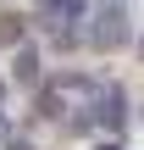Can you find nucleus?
<instances>
[{
  "label": "nucleus",
  "instance_id": "1",
  "mask_svg": "<svg viewBox=\"0 0 144 150\" xmlns=\"http://www.w3.org/2000/svg\"><path fill=\"white\" fill-rule=\"evenodd\" d=\"M83 45L100 56H117L133 45V6L128 0H94V11L83 17Z\"/></svg>",
  "mask_w": 144,
  "mask_h": 150
},
{
  "label": "nucleus",
  "instance_id": "2",
  "mask_svg": "<svg viewBox=\"0 0 144 150\" xmlns=\"http://www.w3.org/2000/svg\"><path fill=\"white\" fill-rule=\"evenodd\" d=\"M94 117H100V128L128 134V89H122V83H105V89L94 95Z\"/></svg>",
  "mask_w": 144,
  "mask_h": 150
},
{
  "label": "nucleus",
  "instance_id": "3",
  "mask_svg": "<svg viewBox=\"0 0 144 150\" xmlns=\"http://www.w3.org/2000/svg\"><path fill=\"white\" fill-rule=\"evenodd\" d=\"M89 11H94V0H33L39 28H44V22H83Z\"/></svg>",
  "mask_w": 144,
  "mask_h": 150
},
{
  "label": "nucleus",
  "instance_id": "4",
  "mask_svg": "<svg viewBox=\"0 0 144 150\" xmlns=\"http://www.w3.org/2000/svg\"><path fill=\"white\" fill-rule=\"evenodd\" d=\"M39 72H44L39 45H17V56H11V78H17V83H39Z\"/></svg>",
  "mask_w": 144,
  "mask_h": 150
},
{
  "label": "nucleus",
  "instance_id": "5",
  "mask_svg": "<svg viewBox=\"0 0 144 150\" xmlns=\"http://www.w3.org/2000/svg\"><path fill=\"white\" fill-rule=\"evenodd\" d=\"M44 33L55 39V50H78L83 45V22H44Z\"/></svg>",
  "mask_w": 144,
  "mask_h": 150
},
{
  "label": "nucleus",
  "instance_id": "6",
  "mask_svg": "<svg viewBox=\"0 0 144 150\" xmlns=\"http://www.w3.org/2000/svg\"><path fill=\"white\" fill-rule=\"evenodd\" d=\"M6 150H33V145H28L22 134H6Z\"/></svg>",
  "mask_w": 144,
  "mask_h": 150
},
{
  "label": "nucleus",
  "instance_id": "7",
  "mask_svg": "<svg viewBox=\"0 0 144 150\" xmlns=\"http://www.w3.org/2000/svg\"><path fill=\"white\" fill-rule=\"evenodd\" d=\"M100 150H122V145H100Z\"/></svg>",
  "mask_w": 144,
  "mask_h": 150
},
{
  "label": "nucleus",
  "instance_id": "8",
  "mask_svg": "<svg viewBox=\"0 0 144 150\" xmlns=\"http://www.w3.org/2000/svg\"><path fill=\"white\" fill-rule=\"evenodd\" d=\"M139 56H144V39H139Z\"/></svg>",
  "mask_w": 144,
  "mask_h": 150
}]
</instances>
